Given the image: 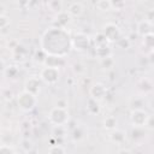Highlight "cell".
<instances>
[{"label": "cell", "instance_id": "obj_1", "mask_svg": "<svg viewBox=\"0 0 154 154\" xmlns=\"http://www.w3.org/2000/svg\"><path fill=\"white\" fill-rule=\"evenodd\" d=\"M18 105L23 111H30L35 107L36 105V95L29 93V91H23L19 97H18Z\"/></svg>", "mask_w": 154, "mask_h": 154}, {"label": "cell", "instance_id": "obj_2", "mask_svg": "<svg viewBox=\"0 0 154 154\" xmlns=\"http://www.w3.org/2000/svg\"><path fill=\"white\" fill-rule=\"evenodd\" d=\"M49 119L55 126L57 125H63L64 126L69 122V114H67L66 109L54 107L49 113Z\"/></svg>", "mask_w": 154, "mask_h": 154}, {"label": "cell", "instance_id": "obj_3", "mask_svg": "<svg viewBox=\"0 0 154 154\" xmlns=\"http://www.w3.org/2000/svg\"><path fill=\"white\" fill-rule=\"evenodd\" d=\"M41 79L47 84H54L59 79V70L55 66H47L41 71Z\"/></svg>", "mask_w": 154, "mask_h": 154}, {"label": "cell", "instance_id": "obj_4", "mask_svg": "<svg viewBox=\"0 0 154 154\" xmlns=\"http://www.w3.org/2000/svg\"><path fill=\"white\" fill-rule=\"evenodd\" d=\"M102 34H103V36L106 37V40H107V41H111V42L118 40L119 36H120V31H119L118 26H116V25L112 24V23H108V24L105 25Z\"/></svg>", "mask_w": 154, "mask_h": 154}, {"label": "cell", "instance_id": "obj_5", "mask_svg": "<svg viewBox=\"0 0 154 154\" xmlns=\"http://www.w3.org/2000/svg\"><path fill=\"white\" fill-rule=\"evenodd\" d=\"M148 117L149 116L142 109H135V111L131 112V116H130L131 123L134 124V126H143V125H146V122H147Z\"/></svg>", "mask_w": 154, "mask_h": 154}, {"label": "cell", "instance_id": "obj_6", "mask_svg": "<svg viewBox=\"0 0 154 154\" xmlns=\"http://www.w3.org/2000/svg\"><path fill=\"white\" fill-rule=\"evenodd\" d=\"M137 32L141 36H146L148 34H153V25L150 20H142L137 25Z\"/></svg>", "mask_w": 154, "mask_h": 154}, {"label": "cell", "instance_id": "obj_7", "mask_svg": "<svg viewBox=\"0 0 154 154\" xmlns=\"http://www.w3.org/2000/svg\"><path fill=\"white\" fill-rule=\"evenodd\" d=\"M25 90L34 94V95H37L38 91H40V83H38V79L35 78V77H31L29 78L26 82H25Z\"/></svg>", "mask_w": 154, "mask_h": 154}, {"label": "cell", "instance_id": "obj_8", "mask_svg": "<svg viewBox=\"0 0 154 154\" xmlns=\"http://www.w3.org/2000/svg\"><path fill=\"white\" fill-rule=\"evenodd\" d=\"M105 94H106V88L102 85V84H95V85H93L91 87V89H90V95H91V97L96 101V100H101L103 96H105Z\"/></svg>", "mask_w": 154, "mask_h": 154}, {"label": "cell", "instance_id": "obj_9", "mask_svg": "<svg viewBox=\"0 0 154 154\" xmlns=\"http://www.w3.org/2000/svg\"><path fill=\"white\" fill-rule=\"evenodd\" d=\"M109 138L114 143H123L125 141V138H126V134L124 131H122V130H114L113 129L111 135H109Z\"/></svg>", "mask_w": 154, "mask_h": 154}, {"label": "cell", "instance_id": "obj_10", "mask_svg": "<svg viewBox=\"0 0 154 154\" xmlns=\"http://www.w3.org/2000/svg\"><path fill=\"white\" fill-rule=\"evenodd\" d=\"M83 11H84V7H83V5L81 2H73L69 7V13L72 17H79V16H82Z\"/></svg>", "mask_w": 154, "mask_h": 154}, {"label": "cell", "instance_id": "obj_11", "mask_svg": "<svg viewBox=\"0 0 154 154\" xmlns=\"http://www.w3.org/2000/svg\"><path fill=\"white\" fill-rule=\"evenodd\" d=\"M103 126L107 130H113L117 126V119L114 117H107L103 119Z\"/></svg>", "mask_w": 154, "mask_h": 154}, {"label": "cell", "instance_id": "obj_12", "mask_svg": "<svg viewBox=\"0 0 154 154\" xmlns=\"http://www.w3.org/2000/svg\"><path fill=\"white\" fill-rule=\"evenodd\" d=\"M97 8L101 11H109L111 10V2L109 0H99L96 4Z\"/></svg>", "mask_w": 154, "mask_h": 154}, {"label": "cell", "instance_id": "obj_13", "mask_svg": "<svg viewBox=\"0 0 154 154\" xmlns=\"http://www.w3.org/2000/svg\"><path fill=\"white\" fill-rule=\"evenodd\" d=\"M109 2H111V8L114 10H122L125 6L124 0H109Z\"/></svg>", "mask_w": 154, "mask_h": 154}, {"label": "cell", "instance_id": "obj_14", "mask_svg": "<svg viewBox=\"0 0 154 154\" xmlns=\"http://www.w3.org/2000/svg\"><path fill=\"white\" fill-rule=\"evenodd\" d=\"M48 152L52 153V154H55V153H61V154H64V153H66V149H65L64 147H61V146H52V147L48 149Z\"/></svg>", "mask_w": 154, "mask_h": 154}, {"label": "cell", "instance_id": "obj_15", "mask_svg": "<svg viewBox=\"0 0 154 154\" xmlns=\"http://www.w3.org/2000/svg\"><path fill=\"white\" fill-rule=\"evenodd\" d=\"M49 7H51V10L59 12L60 8H61V2H60V0H51V1H49Z\"/></svg>", "mask_w": 154, "mask_h": 154}, {"label": "cell", "instance_id": "obj_16", "mask_svg": "<svg viewBox=\"0 0 154 154\" xmlns=\"http://www.w3.org/2000/svg\"><path fill=\"white\" fill-rule=\"evenodd\" d=\"M16 150L10 147V144H2L0 146V153H14Z\"/></svg>", "mask_w": 154, "mask_h": 154}, {"label": "cell", "instance_id": "obj_17", "mask_svg": "<svg viewBox=\"0 0 154 154\" xmlns=\"http://www.w3.org/2000/svg\"><path fill=\"white\" fill-rule=\"evenodd\" d=\"M8 24H10V19H8L5 14H4V16H0V29L6 28Z\"/></svg>", "mask_w": 154, "mask_h": 154}, {"label": "cell", "instance_id": "obj_18", "mask_svg": "<svg viewBox=\"0 0 154 154\" xmlns=\"http://www.w3.org/2000/svg\"><path fill=\"white\" fill-rule=\"evenodd\" d=\"M67 101L65 100V99H59L58 101H57V106L55 107H59V108H63V109H66L67 108Z\"/></svg>", "mask_w": 154, "mask_h": 154}, {"label": "cell", "instance_id": "obj_19", "mask_svg": "<svg viewBox=\"0 0 154 154\" xmlns=\"http://www.w3.org/2000/svg\"><path fill=\"white\" fill-rule=\"evenodd\" d=\"M4 14H5V6L0 4V16H4Z\"/></svg>", "mask_w": 154, "mask_h": 154}, {"label": "cell", "instance_id": "obj_20", "mask_svg": "<svg viewBox=\"0 0 154 154\" xmlns=\"http://www.w3.org/2000/svg\"><path fill=\"white\" fill-rule=\"evenodd\" d=\"M4 70H5V64H4L2 60H0V72L4 71Z\"/></svg>", "mask_w": 154, "mask_h": 154}]
</instances>
